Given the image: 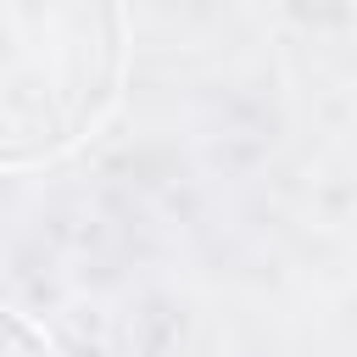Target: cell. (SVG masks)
<instances>
[{
    "instance_id": "1",
    "label": "cell",
    "mask_w": 357,
    "mask_h": 357,
    "mask_svg": "<svg viewBox=\"0 0 357 357\" xmlns=\"http://www.w3.org/2000/svg\"><path fill=\"white\" fill-rule=\"evenodd\" d=\"M123 78L117 0H0V167L78 145Z\"/></svg>"
},
{
    "instance_id": "2",
    "label": "cell",
    "mask_w": 357,
    "mask_h": 357,
    "mask_svg": "<svg viewBox=\"0 0 357 357\" xmlns=\"http://www.w3.org/2000/svg\"><path fill=\"white\" fill-rule=\"evenodd\" d=\"M0 357H50V340L28 318H17V312L0 307Z\"/></svg>"
}]
</instances>
